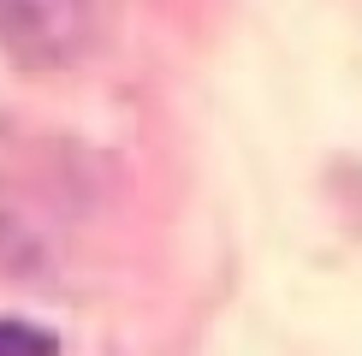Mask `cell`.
Segmentation results:
<instances>
[{
  "label": "cell",
  "mask_w": 362,
  "mask_h": 356,
  "mask_svg": "<svg viewBox=\"0 0 362 356\" xmlns=\"http://www.w3.org/2000/svg\"><path fill=\"white\" fill-rule=\"evenodd\" d=\"M0 356H59V345H54L48 326L0 315Z\"/></svg>",
  "instance_id": "cell-2"
},
{
  "label": "cell",
  "mask_w": 362,
  "mask_h": 356,
  "mask_svg": "<svg viewBox=\"0 0 362 356\" xmlns=\"http://www.w3.org/2000/svg\"><path fill=\"white\" fill-rule=\"evenodd\" d=\"M89 42V0H0V48L30 71L71 66Z\"/></svg>",
  "instance_id": "cell-1"
}]
</instances>
